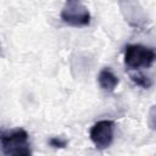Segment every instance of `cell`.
Here are the masks:
<instances>
[{
	"label": "cell",
	"instance_id": "cell-3",
	"mask_svg": "<svg viewBox=\"0 0 156 156\" xmlns=\"http://www.w3.org/2000/svg\"><path fill=\"white\" fill-rule=\"evenodd\" d=\"M60 17L62 22L76 28L89 26L91 20L90 12L82 0H66Z\"/></svg>",
	"mask_w": 156,
	"mask_h": 156
},
{
	"label": "cell",
	"instance_id": "cell-2",
	"mask_svg": "<svg viewBox=\"0 0 156 156\" xmlns=\"http://www.w3.org/2000/svg\"><path fill=\"white\" fill-rule=\"evenodd\" d=\"M155 51L141 44H128L124 48V65L129 69H140L152 66Z\"/></svg>",
	"mask_w": 156,
	"mask_h": 156
},
{
	"label": "cell",
	"instance_id": "cell-6",
	"mask_svg": "<svg viewBox=\"0 0 156 156\" xmlns=\"http://www.w3.org/2000/svg\"><path fill=\"white\" fill-rule=\"evenodd\" d=\"M130 79L139 87L144 88V89H149L152 85V80L151 78H149L147 76L143 74V73H136V74H130Z\"/></svg>",
	"mask_w": 156,
	"mask_h": 156
},
{
	"label": "cell",
	"instance_id": "cell-7",
	"mask_svg": "<svg viewBox=\"0 0 156 156\" xmlns=\"http://www.w3.org/2000/svg\"><path fill=\"white\" fill-rule=\"evenodd\" d=\"M67 144H68V141L60 136H52L49 139V145L54 149H65L67 146Z\"/></svg>",
	"mask_w": 156,
	"mask_h": 156
},
{
	"label": "cell",
	"instance_id": "cell-1",
	"mask_svg": "<svg viewBox=\"0 0 156 156\" xmlns=\"http://www.w3.org/2000/svg\"><path fill=\"white\" fill-rule=\"evenodd\" d=\"M0 149L4 155H30L29 134L23 128L0 130Z\"/></svg>",
	"mask_w": 156,
	"mask_h": 156
},
{
	"label": "cell",
	"instance_id": "cell-5",
	"mask_svg": "<svg viewBox=\"0 0 156 156\" xmlns=\"http://www.w3.org/2000/svg\"><path fill=\"white\" fill-rule=\"evenodd\" d=\"M98 82L102 90H105L107 93H112L116 89V87L118 85V77L112 72L111 68L105 67L99 72Z\"/></svg>",
	"mask_w": 156,
	"mask_h": 156
},
{
	"label": "cell",
	"instance_id": "cell-4",
	"mask_svg": "<svg viewBox=\"0 0 156 156\" xmlns=\"http://www.w3.org/2000/svg\"><path fill=\"white\" fill-rule=\"evenodd\" d=\"M115 134V122L111 119H101L93 124L89 132L90 140L96 149H107L113 141Z\"/></svg>",
	"mask_w": 156,
	"mask_h": 156
}]
</instances>
